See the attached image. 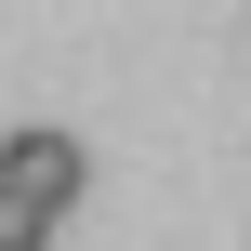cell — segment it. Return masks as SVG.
Here are the masks:
<instances>
[{
	"label": "cell",
	"instance_id": "1",
	"mask_svg": "<svg viewBox=\"0 0 251 251\" xmlns=\"http://www.w3.org/2000/svg\"><path fill=\"white\" fill-rule=\"evenodd\" d=\"M0 185H13V199H40V212H66V199L93 185V159H79V132L26 119V132H0Z\"/></svg>",
	"mask_w": 251,
	"mask_h": 251
},
{
	"label": "cell",
	"instance_id": "2",
	"mask_svg": "<svg viewBox=\"0 0 251 251\" xmlns=\"http://www.w3.org/2000/svg\"><path fill=\"white\" fill-rule=\"evenodd\" d=\"M53 238V212H40V199H13V185H0V251H40Z\"/></svg>",
	"mask_w": 251,
	"mask_h": 251
}]
</instances>
